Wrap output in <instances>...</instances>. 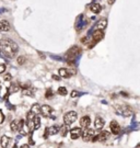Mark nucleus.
<instances>
[{"instance_id":"1","label":"nucleus","mask_w":140,"mask_h":148,"mask_svg":"<svg viewBox=\"0 0 140 148\" xmlns=\"http://www.w3.org/2000/svg\"><path fill=\"white\" fill-rule=\"evenodd\" d=\"M0 51L5 57L12 58L15 56L16 52H18V46L11 40H2L0 42Z\"/></svg>"},{"instance_id":"2","label":"nucleus","mask_w":140,"mask_h":148,"mask_svg":"<svg viewBox=\"0 0 140 148\" xmlns=\"http://www.w3.org/2000/svg\"><path fill=\"white\" fill-rule=\"evenodd\" d=\"M115 110H116V112L120 115H124V116H130L131 114H133V111H131V109L129 106L125 105V104H123V105H120V104H117V105H115Z\"/></svg>"},{"instance_id":"3","label":"nucleus","mask_w":140,"mask_h":148,"mask_svg":"<svg viewBox=\"0 0 140 148\" xmlns=\"http://www.w3.org/2000/svg\"><path fill=\"white\" fill-rule=\"evenodd\" d=\"M77 119H78V114H77V112L69 111V112H67V113L65 114L64 122H65V124L70 125V124H72V123H75L77 121Z\"/></svg>"},{"instance_id":"4","label":"nucleus","mask_w":140,"mask_h":148,"mask_svg":"<svg viewBox=\"0 0 140 148\" xmlns=\"http://www.w3.org/2000/svg\"><path fill=\"white\" fill-rule=\"evenodd\" d=\"M82 138H83L84 142H92V139L94 138L95 136V132L92 128H86L83 132L81 133Z\"/></svg>"},{"instance_id":"5","label":"nucleus","mask_w":140,"mask_h":148,"mask_svg":"<svg viewBox=\"0 0 140 148\" xmlns=\"http://www.w3.org/2000/svg\"><path fill=\"white\" fill-rule=\"evenodd\" d=\"M81 53V48L80 47H78V46H73L72 48H70L69 51H68V53H67V57H68V59H73L75 57H77L79 54Z\"/></svg>"},{"instance_id":"6","label":"nucleus","mask_w":140,"mask_h":148,"mask_svg":"<svg viewBox=\"0 0 140 148\" xmlns=\"http://www.w3.org/2000/svg\"><path fill=\"white\" fill-rule=\"evenodd\" d=\"M103 37H104V32L101 31V30H96L95 32H93V35H92V44L98 43L101 40H103Z\"/></svg>"},{"instance_id":"7","label":"nucleus","mask_w":140,"mask_h":148,"mask_svg":"<svg viewBox=\"0 0 140 148\" xmlns=\"http://www.w3.org/2000/svg\"><path fill=\"white\" fill-rule=\"evenodd\" d=\"M109 137V133L108 132H106V131H103V132H101L98 135H95L94 136V138L92 139V142H96V141H100V142H105L106 139H107Z\"/></svg>"},{"instance_id":"8","label":"nucleus","mask_w":140,"mask_h":148,"mask_svg":"<svg viewBox=\"0 0 140 148\" xmlns=\"http://www.w3.org/2000/svg\"><path fill=\"white\" fill-rule=\"evenodd\" d=\"M109 127H111V132L114 134V135H118L120 133V125L116 122V121H112Z\"/></svg>"},{"instance_id":"9","label":"nucleus","mask_w":140,"mask_h":148,"mask_svg":"<svg viewBox=\"0 0 140 148\" xmlns=\"http://www.w3.org/2000/svg\"><path fill=\"white\" fill-rule=\"evenodd\" d=\"M51 112H53V109H51V106L47 105V104L41 105V113H42L44 116H50Z\"/></svg>"},{"instance_id":"10","label":"nucleus","mask_w":140,"mask_h":148,"mask_svg":"<svg viewBox=\"0 0 140 148\" xmlns=\"http://www.w3.org/2000/svg\"><path fill=\"white\" fill-rule=\"evenodd\" d=\"M69 132H70V136H71V138H72V139L79 138V137L81 136V133H82V131H81L80 127H73L72 130H70Z\"/></svg>"},{"instance_id":"11","label":"nucleus","mask_w":140,"mask_h":148,"mask_svg":"<svg viewBox=\"0 0 140 148\" xmlns=\"http://www.w3.org/2000/svg\"><path fill=\"white\" fill-rule=\"evenodd\" d=\"M90 124H91V120L89 116H83L80 120V127L82 128H89Z\"/></svg>"},{"instance_id":"12","label":"nucleus","mask_w":140,"mask_h":148,"mask_svg":"<svg viewBox=\"0 0 140 148\" xmlns=\"http://www.w3.org/2000/svg\"><path fill=\"white\" fill-rule=\"evenodd\" d=\"M89 8H90V10H91L93 13H96V14L102 11V7H101V4L96 3V2H93V3H91L89 5Z\"/></svg>"},{"instance_id":"13","label":"nucleus","mask_w":140,"mask_h":148,"mask_svg":"<svg viewBox=\"0 0 140 148\" xmlns=\"http://www.w3.org/2000/svg\"><path fill=\"white\" fill-rule=\"evenodd\" d=\"M58 75L61 77V78H68V77H70L71 75H73V74L70 73L69 69H66V68H60V69H58Z\"/></svg>"},{"instance_id":"14","label":"nucleus","mask_w":140,"mask_h":148,"mask_svg":"<svg viewBox=\"0 0 140 148\" xmlns=\"http://www.w3.org/2000/svg\"><path fill=\"white\" fill-rule=\"evenodd\" d=\"M104 120L102 119V117H100V116H96L95 117V121H94V126H95V128L96 130H101V128H103L104 127Z\"/></svg>"},{"instance_id":"15","label":"nucleus","mask_w":140,"mask_h":148,"mask_svg":"<svg viewBox=\"0 0 140 148\" xmlns=\"http://www.w3.org/2000/svg\"><path fill=\"white\" fill-rule=\"evenodd\" d=\"M10 30V24L8 21L1 20L0 21V32H7Z\"/></svg>"},{"instance_id":"16","label":"nucleus","mask_w":140,"mask_h":148,"mask_svg":"<svg viewBox=\"0 0 140 148\" xmlns=\"http://www.w3.org/2000/svg\"><path fill=\"white\" fill-rule=\"evenodd\" d=\"M106 25H107V20H106V19H101V20H98L97 23H96V30L103 31V30L106 27Z\"/></svg>"},{"instance_id":"17","label":"nucleus","mask_w":140,"mask_h":148,"mask_svg":"<svg viewBox=\"0 0 140 148\" xmlns=\"http://www.w3.org/2000/svg\"><path fill=\"white\" fill-rule=\"evenodd\" d=\"M59 126H51V127H49L46 130V132L49 134V135H56V134H58V132H59Z\"/></svg>"},{"instance_id":"18","label":"nucleus","mask_w":140,"mask_h":148,"mask_svg":"<svg viewBox=\"0 0 140 148\" xmlns=\"http://www.w3.org/2000/svg\"><path fill=\"white\" fill-rule=\"evenodd\" d=\"M9 141H10V138H9L8 136H5V135L2 136L1 139H0V144H1V147H2V148H7L8 145H9Z\"/></svg>"},{"instance_id":"19","label":"nucleus","mask_w":140,"mask_h":148,"mask_svg":"<svg viewBox=\"0 0 140 148\" xmlns=\"http://www.w3.org/2000/svg\"><path fill=\"white\" fill-rule=\"evenodd\" d=\"M40 126H41L40 116H38V115H35L34 119H33V128H34V130H38Z\"/></svg>"},{"instance_id":"20","label":"nucleus","mask_w":140,"mask_h":148,"mask_svg":"<svg viewBox=\"0 0 140 148\" xmlns=\"http://www.w3.org/2000/svg\"><path fill=\"white\" fill-rule=\"evenodd\" d=\"M70 131V128H69V125H67V124H64L61 126V127L59 128V132H60V134H61V136H66L67 135V133Z\"/></svg>"},{"instance_id":"21","label":"nucleus","mask_w":140,"mask_h":148,"mask_svg":"<svg viewBox=\"0 0 140 148\" xmlns=\"http://www.w3.org/2000/svg\"><path fill=\"white\" fill-rule=\"evenodd\" d=\"M31 112L35 115L40 114L41 113V105L40 104H34V105L32 106V109H31Z\"/></svg>"},{"instance_id":"22","label":"nucleus","mask_w":140,"mask_h":148,"mask_svg":"<svg viewBox=\"0 0 140 148\" xmlns=\"http://www.w3.org/2000/svg\"><path fill=\"white\" fill-rule=\"evenodd\" d=\"M10 128L12 132H16L19 130V122L18 121H13L12 123L10 124Z\"/></svg>"},{"instance_id":"23","label":"nucleus","mask_w":140,"mask_h":148,"mask_svg":"<svg viewBox=\"0 0 140 148\" xmlns=\"http://www.w3.org/2000/svg\"><path fill=\"white\" fill-rule=\"evenodd\" d=\"M19 89H20V86H19V83H12V84H11V87L9 88V92H11V93L16 92Z\"/></svg>"},{"instance_id":"24","label":"nucleus","mask_w":140,"mask_h":148,"mask_svg":"<svg viewBox=\"0 0 140 148\" xmlns=\"http://www.w3.org/2000/svg\"><path fill=\"white\" fill-rule=\"evenodd\" d=\"M58 93L59 94H61V95H66L68 93V91H67V89H66L65 87H60L58 89Z\"/></svg>"},{"instance_id":"25","label":"nucleus","mask_w":140,"mask_h":148,"mask_svg":"<svg viewBox=\"0 0 140 148\" xmlns=\"http://www.w3.org/2000/svg\"><path fill=\"white\" fill-rule=\"evenodd\" d=\"M25 62H26V59H25V57H24V56L18 57V64H19V65H23Z\"/></svg>"},{"instance_id":"26","label":"nucleus","mask_w":140,"mask_h":148,"mask_svg":"<svg viewBox=\"0 0 140 148\" xmlns=\"http://www.w3.org/2000/svg\"><path fill=\"white\" fill-rule=\"evenodd\" d=\"M84 24H86V22L83 21V15H80V23H79V25H78V29H82Z\"/></svg>"},{"instance_id":"27","label":"nucleus","mask_w":140,"mask_h":148,"mask_svg":"<svg viewBox=\"0 0 140 148\" xmlns=\"http://www.w3.org/2000/svg\"><path fill=\"white\" fill-rule=\"evenodd\" d=\"M23 94H27V95H33V91L29 89H23Z\"/></svg>"},{"instance_id":"28","label":"nucleus","mask_w":140,"mask_h":148,"mask_svg":"<svg viewBox=\"0 0 140 148\" xmlns=\"http://www.w3.org/2000/svg\"><path fill=\"white\" fill-rule=\"evenodd\" d=\"M53 95H54V93L51 92V90H48V91L46 92V98H47V99H50Z\"/></svg>"},{"instance_id":"29","label":"nucleus","mask_w":140,"mask_h":148,"mask_svg":"<svg viewBox=\"0 0 140 148\" xmlns=\"http://www.w3.org/2000/svg\"><path fill=\"white\" fill-rule=\"evenodd\" d=\"M11 78H12V77H11V75H10V74H5V75H4V80L5 81H9V80H11Z\"/></svg>"},{"instance_id":"30","label":"nucleus","mask_w":140,"mask_h":148,"mask_svg":"<svg viewBox=\"0 0 140 148\" xmlns=\"http://www.w3.org/2000/svg\"><path fill=\"white\" fill-rule=\"evenodd\" d=\"M4 70H5V65L0 64V74H3Z\"/></svg>"},{"instance_id":"31","label":"nucleus","mask_w":140,"mask_h":148,"mask_svg":"<svg viewBox=\"0 0 140 148\" xmlns=\"http://www.w3.org/2000/svg\"><path fill=\"white\" fill-rule=\"evenodd\" d=\"M77 95H79L78 91H72V92H71V97H72V98H76Z\"/></svg>"},{"instance_id":"32","label":"nucleus","mask_w":140,"mask_h":148,"mask_svg":"<svg viewBox=\"0 0 140 148\" xmlns=\"http://www.w3.org/2000/svg\"><path fill=\"white\" fill-rule=\"evenodd\" d=\"M53 79H55V80H60V78L58 76H56V75H53Z\"/></svg>"},{"instance_id":"33","label":"nucleus","mask_w":140,"mask_h":148,"mask_svg":"<svg viewBox=\"0 0 140 148\" xmlns=\"http://www.w3.org/2000/svg\"><path fill=\"white\" fill-rule=\"evenodd\" d=\"M21 148H30V146L27 144H24V145H22L21 146Z\"/></svg>"}]
</instances>
